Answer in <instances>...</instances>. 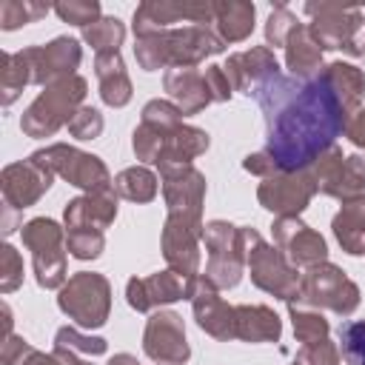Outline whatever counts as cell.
<instances>
[{
  "label": "cell",
  "mask_w": 365,
  "mask_h": 365,
  "mask_svg": "<svg viewBox=\"0 0 365 365\" xmlns=\"http://www.w3.org/2000/svg\"><path fill=\"white\" fill-rule=\"evenodd\" d=\"M254 100L265 117V151L279 171L311 168L351 120L322 71L314 80L277 74L257 88Z\"/></svg>",
  "instance_id": "6da1fadb"
},
{
  "label": "cell",
  "mask_w": 365,
  "mask_h": 365,
  "mask_svg": "<svg viewBox=\"0 0 365 365\" xmlns=\"http://www.w3.org/2000/svg\"><path fill=\"white\" fill-rule=\"evenodd\" d=\"M225 43L211 26H180L134 37V60L143 71L160 68H197L205 57L222 54Z\"/></svg>",
  "instance_id": "7a4b0ae2"
},
{
  "label": "cell",
  "mask_w": 365,
  "mask_h": 365,
  "mask_svg": "<svg viewBox=\"0 0 365 365\" xmlns=\"http://www.w3.org/2000/svg\"><path fill=\"white\" fill-rule=\"evenodd\" d=\"M240 234H242V248H245V271L251 277V282L271 294L274 299H282L285 305L288 302H297L299 297V268L288 262V257L271 245L257 228L251 225H240Z\"/></svg>",
  "instance_id": "3957f363"
},
{
  "label": "cell",
  "mask_w": 365,
  "mask_h": 365,
  "mask_svg": "<svg viewBox=\"0 0 365 365\" xmlns=\"http://www.w3.org/2000/svg\"><path fill=\"white\" fill-rule=\"evenodd\" d=\"M86 94H88V83L80 74H71V77H63V80L46 86L29 103V108L23 111L20 131L26 137H34V140L54 137L63 125L71 123V117L77 114V108L86 106L83 103Z\"/></svg>",
  "instance_id": "277c9868"
},
{
  "label": "cell",
  "mask_w": 365,
  "mask_h": 365,
  "mask_svg": "<svg viewBox=\"0 0 365 365\" xmlns=\"http://www.w3.org/2000/svg\"><path fill=\"white\" fill-rule=\"evenodd\" d=\"M23 245L31 251L34 262V279L46 291H60L68 279L66 274V225H60L51 217H31L20 228Z\"/></svg>",
  "instance_id": "5b68a950"
},
{
  "label": "cell",
  "mask_w": 365,
  "mask_h": 365,
  "mask_svg": "<svg viewBox=\"0 0 365 365\" xmlns=\"http://www.w3.org/2000/svg\"><path fill=\"white\" fill-rule=\"evenodd\" d=\"M302 11L311 17L308 29L322 51H345L351 57L365 54V46L356 40L359 29L365 26V14L356 6H342L331 0H308Z\"/></svg>",
  "instance_id": "8992f818"
},
{
  "label": "cell",
  "mask_w": 365,
  "mask_h": 365,
  "mask_svg": "<svg viewBox=\"0 0 365 365\" xmlns=\"http://www.w3.org/2000/svg\"><path fill=\"white\" fill-rule=\"evenodd\" d=\"M57 308L86 331H97L111 314V282L97 271H77L57 291Z\"/></svg>",
  "instance_id": "52a82bcc"
},
{
  "label": "cell",
  "mask_w": 365,
  "mask_h": 365,
  "mask_svg": "<svg viewBox=\"0 0 365 365\" xmlns=\"http://www.w3.org/2000/svg\"><path fill=\"white\" fill-rule=\"evenodd\" d=\"M359 285L334 262H319L305 268L299 279V297L297 305L331 311L336 317H351L359 308Z\"/></svg>",
  "instance_id": "ba28073f"
},
{
  "label": "cell",
  "mask_w": 365,
  "mask_h": 365,
  "mask_svg": "<svg viewBox=\"0 0 365 365\" xmlns=\"http://www.w3.org/2000/svg\"><path fill=\"white\" fill-rule=\"evenodd\" d=\"M31 160L46 165L54 177H63L68 185L83 188L86 194H97V191H111L114 188L108 165L97 154H88V151H83L77 145L51 143L46 148H37L31 154Z\"/></svg>",
  "instance_id": "9c48e42d"
},
{
  "label": "cell",
  "mask_w": 365,
  "mask_h": 365,
  "mask_svg": "<svg viewBox=\"0 0 365 365\" xmlns=\"http://www.w3.org/2000/svg\"><path fill=\"white\" fill-rule=\"evenodd\" d=\"M202 242L208 251L202 277L220 291L237 288L245 274V248H242L240 225L228 220H211L202 228Z\"/></svg>",
  "instance_id": "30bf717a"
},
{
  "label": "cell",
  "mask_w": 365,
  "mask_h": 365,
  "mask_svg": "<svg viewBox=\"0 0 365 365\" xmlns=\"http://www.w3.org/2000/svg\"><path fill=\"white\" fill-rule=\"evenodd\" d=\"M197 277H185V274L171 271V268L154 271L148 277H131L125 282V302L137 314H151V311H157L163 305H171V302H180V299L191 302Z\"/></svg>",
  "instance_id": "8fae6325"
},
{
  "label": "cell",
  "mask_w": 365,
  "mask_h": 365,
  "mask_svg": "<svg viewBox=\"0 0 365 365\" xmlns=\"http://www.w3.org/2000/svg\"><path fill=\"white\" fill-rule=\"evenodd\" d=\"M317 194L311 168L302 171H277L257 185V200L265 211L277 217H299Z\"/></svg>",
  "instance_id": "7c38bea8"
},
{
  "label": "cell",
  "mask_w": 365,
  "mask_h": 365,
  "mask_svg": "<svg viewBox=\"0 0 365 365\" xmlns=\"http://www.w3.org/2000/svg\"><path fill=\"white\" fill-rule=\"evenodd\" d=\"M205 222L185 214H165L163 234H160V251L171 271H180L185 277L200 274V242H202Z\"/></svg>",
  "instance_id": "4fadbf2b"
},
{
  "label": "cell",
  "mask_w": 365,
  "mask_h": 365,
  "mask_svg": "<svg viewBox=\"0 0 365 365\" xmlns=\"http://www.w3.org/2000/svg\"><path fill=\"white\" fill-rule=\"evenodd\" d=\"M143 354L157 365H185L191 359V345L185 339V322L177 311H151L143 331Z\"/></svg>",
  "instance_id": "5bb4252c"
},
{
  "label": "cell",
  "mask_w": 365,
  "mask_h": 365,
  "mask_svg": "<svg viewBox=\"0 0 365 365\" xmlns=\"http://www.w3.org/2000/svg\"><path fill=\"white\" fill-rule=\"evenodd\" d=\"M188 20L194 26L214 23V0H145L134 9V37L171 29V23Z\"/></svg>",
  "instance_id": "9a60e30c"
},
{
  "label": "cell",
  "mask_w": 365,
  "mask_h": 365,
  "mask_svg": "<svg viewBox=\"0 0 365 365\" xmlns=\"http://www.w3.org/2000/svg\"><path fill=\"white\" fill-rule=\"evenodd\" d=\"M274 245L288 257L297 268H311L319 262H328V242L319 231H314L299 217H277L271 225Z\"/></svg>",
  "instance_id": "2e32d148"
},
{
  "label": "cell",
  "mask_w": 365,
  "mask_h": 365,
  "mask_svg": "<svg viewBox=\"0 0 365 365\" xmlns=\"http://www.w3.org/2000/svg\"><path fill=\"white\" fill-rule=\"evenodd\" d=\"M140 125L131 131V151L140 160V165L145 163H157V154L165 143V134L182 123V111L171 103V100H148L140 111Z\"/></svg>",
  "instance_id": "e0dca14e"
},
{
  "label": "cell",
  "mask_w": 365,
  "mask_h": 365,
  "mask_svg": "<svg viewBox=\"0 0 365 365\" xmlns=\"http://www.w3.org/2000/svg\"><path fill=\"white\" fill-rule=\"evenodd\" d=\"M51 182H54V174L46 165H40L37 160H31V157L29 160H17V163H9L0 171L3 205L14 208V211L31 208L51 188Z\"/></svg>",
  "instance_id": "ac0fdd59"
},
{
  "label": "cell",
  "mask_w": 365,
  "mask_h": 365,
  "mask_svg": "<svg viewBox=\"0 0 365 365\" xmlns=\"http://www.w3.org/2000/svg\"><path fill=\"white\" fill-rule=\"evenodd\" d=\"M160 171V188L168 214H185L202 220V205H205V174L194 165H165Z\"/></svg>",
  "instance_id": "d6986e66"
},
{
  "label": "cell",
  "mask_w": 365,
  "mask_h": 365,
  "mask_svg": "<svg viewBox=\"0 0 365 365\" xmlns=\"http://www.w3.org/2000/svg\"><path fill=\"white\" fill-rule=\"evenodd\" d=\"M26 54L31 63V83L40 88L77 74L83 63V46L74 37H54L46 46H29Z\"/></svg>",
  "instance_id": "ffe728a7"
},
{
  "label": "cell",
  "mask_w": 365,
  "mask_h": 365,
  "mask_svg": "<svg viewBox=\"0 0 365 365\" xmlns=\"http://www.w3.org/2000/svg\"><path fill=\"white\" fill-rule=\"evenodd\" d=\"M222 71H225V77H228L234 91H242L245 97H254L259 86H265L271 77L279 74V63L274 57V48L251 46L248 51L228 54Z\"/></svg>",
  "instance_id": "44dd1931"
},
{
  "label": "cell",
  "mask_w": 365,
  "mask_h": 365,
  "mask_svg": "<svg viewBox=\"0 0 365 365\" xmlns=\"http://www.w3.org/2000/svg\"><path fill=\"white\" fill-rule=\"evenodd\" d=\"M191 311L194 319L200 325V331H205L208 336H214L217 342H228L237 339L234 331V305H228L220 297V288H214L202 274L194 282V294H191Z\"/></svg>",
  "instance_id": "7402d4cb"
},
{
  "label": "cell",
  "mask_w": 365,
  "mask_h": 365,
  "mask_svg": "<svg viewBox=\"0 0 365 365\" xmlns=\"http://www.w3.org/2000/svg\"><path fill=\"white\" fill-rule=\"evenodd\" d=\"M117 191H97V194H80L66 202L63 208V225L71 228H97L106 231L117 220Z\"/></svg>",
  "instance_id": "603a6c76"
},
{
  "label": "cell",
  "mask_w": 365,
  "mask_h": 365,
  "mask_svg": "<svg viewBox=\"0 0 365 365\" xmlns=\"http://www.w3.org/2000/svg\"><path fill=\"white\" fill-rule=\"evenodd\" d=\"M163 88L168 100L182 111V117H194L214 103L200 68H168L163 74Z\"/></svg>",
  "instance_id": "cb8c5ba5"
},
{
  "label": "cell",
  "mask_w": 365,
  "mask_h": 365,
  "mask_svg": "<svg viewBox=\"0 0 365 365\" xmlns=\"http://www.w3.org/2000/svg\"><path fill=\"white\" fill-rule=\"evenodd\" d=\"M208 145H211V137H208L205 128L180 123V125H174L165 134V143H163L154 165L157 168H165V165H194V160L200 154H205Z\"/></svg>",
  "instance_id": "d4e9b609"
},
{
  "label": "cell",
  "mask_w": 365,
  "mask_h": 365,
  "mask_svg": "<svg viewBox=\"0 0 365 365\" xmlns=\"http://www.w3.org/2000/svg\"><path fill=\"white\" fill-rule=\"evenodd\" d=\"M94 74L100 80V100L111 108H123L134 97L131 77L125 71L120 51H100L94 54Z\"/></svg>",
  "instance_id": "484cf974"
},
{
  "label": "cell",
  "mask_w": 365,
  "mask_h": 365,
  "mask_svg": "<svg viewBox=\"0 0 365 365\" xmlns=\"http://www.w3.org/2000/svg\"><path fill=\"white\" fill-rule=\"evenodd\" d=\"M285 66H288L291 77H297V80H314L325 68L322 48L317 46L308 23H297L294 31L288 34V40H285Z\"/></svg>",
  "instance_id": "4316f807"
},
{
  "label": "cell",
  "mask_w": 365,
  "mask_h": 365,
  "mask_svg": "<svg viewBox=\"0 0 365 365\" xmlns=\"http://www.w3.org/2000/svg\"><path fill=\"white\" fill-rule=\"evenodd\" d=\"M331 231L345 254L365 257V194L342 200L339 211L331 220Z\"/></svg>",
  "instance_id": "83f0119b"
},
{
  "label": "cell",
  "mask_w": 365,
  "mask_h": 365,
  "mask_svg": "<svg viewBox=\"0 0 365 365\" xmlns=\"http://www.w3.org/2000/svg\"><path fill=\"white\" fill-rule=\"evenodd\" d=\"M234 331L242 342H279L282 319L268 305H234Z\"/></svg>",
  "instance_id": "f1b7e54d"
},
{
  "label": "cell",
  "mask_w": 365,
  "mask_h": 365,
  "mask_svg": "<svg viewBox=\"0 0 365 365\" xmlns=\"http://www.w3.org/2000/svg\"><path fill=\"white\" fill-rule=\"evenodd\" d=\"M257 9L248 0H214V31L217 37L228 43H242L254 31Z\"/></svg>",
  "instance_id": "f546056e"
},
{
  "label": "cell",
  "mask_w": 365,
  "mask_h": 365,
  "mask_svg": "<svg viewBox=\"0 0 365 365\" xmlns=\"http://www.w3.org/2000/svg\"><path fill=\"white\" fill-rule=\"evenodd\" d=\"M0 359H3V365H83V359H77V354L68 348L54 345L46 354V351H37L29 339H23L17 334L3 336Z\"/></svg>",
  "instance_id": "4dcf8cb0"
},
{
  "label": "cell",
  "mask_w": 365,
  "mask_h": 365,
  "mask_svg": "<svg viewBox=\"0 0 365 365\" xmlns=\"http://www.w3.org/2000/svg\"><path fill=\"white\" fill-rule=\"evenodd\" d=\"M322 74L331 83V88L339 97V103L345 106V111L354 117L359 111V106H362V97H365V71L359 66H354V63L334 60V63H325Z\"/></svg>",
  "instance_id": "1f68e13d"
},
{
  "label": "cell",
  "mask_w": 365,
  "mask_h": 365,
  "mask_svg": "<svg viewBox=\"0 0 365 365\" xmlns=\"http://www.w3.org/2000/svg\"><path fill=\"white\" fill-rule=\"evenodd\" d=\"M31 83V63L26 48L23 51H3L0 54V103L3 108H9L23 88Z\"/></svg>",
  "instance_id": "d6a6232c"
},
{
  "label": "cell",
  "mask_w": 365,
  "mask_h": 365,
  "mask_svg": "<svg viewBox=\"0 0 365 365\" xmlns=\"http://www.w3.org/2000/svg\"><path fill=\"white\" fill-rule=\"evenodd\" d=\"M114 191L128 202H151L160 191V177L148 165H128L114 177Z\"/></svg>",
  "instance_id": "836d02e7"
},
{
  "label": "cell",
  "mask_w": 365,
  "mask_h": 365,
  "mask_svg": "<svg viewBox=\"0 0 365 365\" xmlns=\"http://www.w3.org/2000/svg\"><path fill=\"white\" fill-rule=\"evenodd\" d=\"M345 157L339 145H331L328 151H322L314 165H311V174H314V182H317V194H325V197H334L339 200V185H342V168H345Z\"/></svg>",
  "instance_id": "e575fe53"
},
{
  "label": "cell",
  "mask_w": 365,
  "mask_h": 365,
  "mask_svg": "<svg viewBox=\"0 0 365 365\" xmlns=\"http://www.w3.org/2000/svg\"><path fill=\"white\" fill-rule=\"evenodd\" d=\"M288 317H291V325H294V336H297V342H302V345L322 342V339H328V334H331L328 319H325L322 311H317V308H305V305L288 302Z\"/></svg>",
  "instance_id": "d590c367"
},
{
  "label": "cell",
  "mask_w": 365,
  "mask_h": 365,
  "mask_svg": "<svg viewBox=\"0 0 365 365\" xmlns=\"http://www.w3.org/2000/svg\"><path fill=\"white\" fill-rule=\"evenodd\" d=\"M80 34H83V43L91 46L97 54L100 51H120L123 40H125V26L120 17H100L88 29H83Z\"/></svg>",
  "instance_id": "8d00e7d4"
},
{
  "label": "cell",
  "mask_w": 365,
  "mask_h": 365,
  "mask_svg": "<svg viewBox=\"0 0 365 365\" xmlns=\"http://www.w3.org/2000/svg\"><path fill=\"white\" fill-rule=\"evenodd\" d=\"M54 6L37 3V0H0V29L14 31L20 26H29L40 17H46Z\"/></svg>",
  "instance_id": "74e56055"
},
{
  "label": "cell",
  "mask_w": 365,
  "mask_h": 365,
  "mask_svg": "<svg viewBox=\"0 0 365 365\" xmlns=\"http://www.w3.org/2000/svg\"><path fill=\"white\" fill-rule=\"evenodd\" d=\"M66 248L74 259H97L106 251V237L97 228H71L66 231Z\"/></svg>",
  "instance_id": "f35d334b"
},
{
  "label": "cell",
  "mask_w": 365,
  "mask_h": 365,
  "mask_svg": "<svg viewBox=\"0 0 365 365\" xmlns=\"http://www.w3.org/2000/svg\"><path fill=\"white\" fill-rule=\"evenodd\" d=\"M54 345L68 348V351H74V354H88V356H100V354L108 351V342H106L103 336L83 334L77 325H63V328H57Z\"/></svg>",
  "instance_id": "ab89813d"
},
{
  "label": "cell",
  "mask_w": 365,
  "mask_h": 365,
  "mask_svg": "<svg viewBox=\"0 0 365 365\" xmlns=\"http://www.w3.org/2000/svg\"><path fill=\"white\" fill-rule=\"evenodd\" d=\"M339 354L348 365H365V319H348L339 325Z\"/></svg>",
  "instance_id": "60d3db41"
},
{
  "label": "cell",
  "mask_w": 365,
  "mask_h": 365,
  "mask_svg": "<svg viewBox=\"0 0 365 365\" xmlns=\"http://www.w3.org/2000/svg\"><path fill=\"white\" fill-rule=\"evenodd\" d=\"M54 14H57L63 23L77 26L80 31L88 29L91 23H97V20L103 17L97 0H63V3H54Z\"/></svg>",
  "instance_id": "b9f144b4"
},
{
  "label": "cell",
  "mask_w": 365,
  "mask_h": 365,
  "mask_svg": "<svg viewBox=\"0 0 365 365\" xmlns=\"http://www.w3.org/2000/svg\"><path fill=\"white\" fill-rule=\"evenodd\" d=\"M299 20H297V14L279 0V3H274V9H271V14H268V20H265V46L271 48H277V46H282L285 48V40H288V34L294 31V26H297Z\"/></svg>",
  "instance_id": "7bdbcfd3"
},
{
  "label": "cell",
  "mask_w": 365,
  "mask_h": 365,
  "mask_svg": "<svg viewBox=\"0 0 365 365\" xmlns=\"http://www.w3.org/2000/svg\"><path fill=\"white\" fill-rule=\"evenodd\" d=\"M23 285V257L11 242L0 245V294H11Z\"/></svg>",
  "instance_id": "ee69618b"
},
{
  "label": "cell",
  "mask_w": 365,
  "mask_h": 365,
  "mask_svg": "<svg viewBox=\"0 0 365 365\" xmlns=\"http://www.w3.org/2000/svg\"><path fill=\"white\" fill-rule=\"evenodd\" d=\"M103 125H106V120L94 106H80L68 123V134L74 140H97L103 134Z\"/></svg>",
  "instance_id": "f6af8a7d"
},
{
  "label": "cell",
  "mask_w": 365,
  "mask_h": 365,
  "mask_svg": "<svg viewBox=\"0 0 365 365\" xmlns=\"http://www.w3.org/2000/svg\"><path fill=\"white\" fill-rule=\"evenodd\" d=\"M365 194V157L362 154H348L345 168H342V185H339V202Z\"/></svg>",
  "instance_id": "bcb514c9"
},
{
  "label": "cell",
  "mask_w": 365,
  "mask_h": 365,
  "mask_svg": "<svg viewBox=\"0 0 365 365\" xmlns=\"http://www.w3.org/2000/svg\"><path fill=\"white\" fill-rule=\"evenodd\" d=\"M339 359H342L339 345L331 339H322L314 345H302L291 365H339Z\"/></svg>",
  "instance_id": "7dc6e473"
},
{
  "label": "cell",
  "mask_w": 365,
  "mask_h": 365,
  "mask_svg": "<svg viewBox=\"0 0 365 365\" xmlns=\"http://www.w3.org/2000/svg\"><path fill=\"white\" fill-rule=\"evenodd\" d=\"M202 77H205V86H208V94H211L214 103H228V100H231L234 88H231V83H228L222 66H205Z\"/></svg>",
  "instance_id": "c3c4849f"
},
{
  "label": "cell",
  "mask_w": 365,
  "mask_h": 365,
  "mask_svg": "<svg viewBox=\"0 0 365 365\" xmlns=\"http://www.w3.org/2000/svg\"><path fill=\"white\" fill-rule=\"evenodd\" d=\"M242 168L248 171V174H254V177H274L279 168H277V163L271 160V154L262 148V151H254V154H248L245 160H242Z\"/></svg>",
  "instance_id": "681fc988"
},
{
  "label": "cell",
  "mask_w": 365,
  "mask_h": 365,
  "mask_svg": "<svg viewBox=\"0 0 365 365\" xmlns=\"http://www.w3.org/2000/svg\"><path fill=\"white\" fill-rule=\"evenodd\" d=\"M345 137H348L356 148H365V108H359V111L348 120V125H345Z\"/></svg>",
  "instance_id": "f907efd6"
},
{
  "label": "cell",
  "mask_w": 365,
  "mask_h": 365,
  "mask_svg": "<svg viewBox=\"0 0 365 365\" xmlns=\"http://www.w3.org/2000/svg\"><path fill=\"white\" fill-rule=\"evenodd\" d=\"M20 214H23V211H14V208L3 205V222H0V228H3V234H6V237H9V234H14L17 228H23Z\"/></svg>",
  "instance_id": "816d5d0a"
},
{
  "label": "cell",
  "mask_w": 365,
  "mask_h": 365,
  "mask_svg": "<svg viewBox=\"0 0 365 365\" xmlns=\"http://www.w3.org/2000/svg\"><path fill=\"white\" fill-rule=\"evenodd\" d=\"M108 365H140V362H137V356H131V354H114V356L108 359Z\"/></svg>",
  "instance_id": "f5cc1de1"
}]
</instances>
